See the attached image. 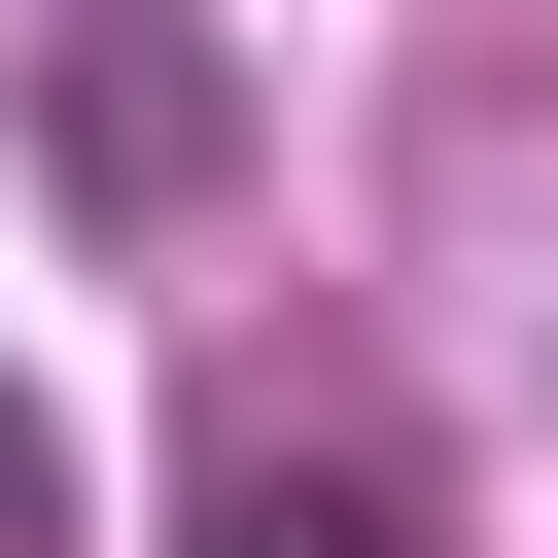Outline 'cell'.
<instances>
[{
    "label": "cell",
    "instance_id": "obj_1",
    "mask_svg": "<svg viewBox=\"0 0 558 558\" xmlns=\"http://www.w3.org/2000/svg\"><path fill=\"white\" fill-rule=\"evenodd\" d=\"M174 558H418V488H384V453H279V418H244V453H209V523H174Z\"/></svg>",
    "mask_w": 558,
    "mask_h": 558
},
{
    "label": "cell",
    "instance_id": "obj_2",
    "mask_svg": "<svg viewBox=\"0 0 558 558\" xmlns=\"http://www.w3.org/2000/svg\"><path fill=\"white\" fill-rule=\"evenodd\" d=\"M0 558H70V453H35V384H0Z\"/></svg>",
    "mask_w": 558,
    "mask_h": 558
}]
</instances>
